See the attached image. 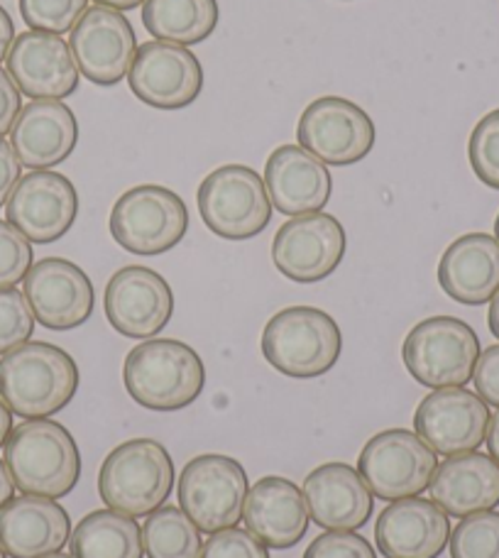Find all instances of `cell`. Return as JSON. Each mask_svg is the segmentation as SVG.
I'll return each instance as SVG.
<instances>
[{"mask_svg":"<svg viewBox=\"0 0 499 558\" xmlns=\"http://www.w3.org/2000/svg\"><path fill=\"white\" fill-rule=\"evenodd\" d=\"M143 546L147 558H202L198 526L177 507H159L147 514L143 526Z\"/></svg>","mask_w":499,"mask_h":558,"instance_id":"obj_30","label":"cell"},{"mask_svg":"<svg viewBox=\"0 0 499 558\" xmlns=\"http://www.w3.org/2000/svg\"><path fill=\"white\" fill-rule=\"evenodd\" d=\"M5 216L29 243H54L72 231L78 216V194L64 174L33 169L20 177L5 204Z\"/></svg>","mask_w":499,"mask_h":558,"instance_id":"obj_14","label":"cell"},{"mask_svg":"<svg viewBox=\"0 0 499 558\" xmlns=\"http://www.w3.org/2000/svg\"><path fill=\"white\" fill-rule=\"evenodd\" d=\"M143 25L159 43L192 47L214 35L216 0H145Z\"/></svg>","mask_w":499,"mask_h":558,"instance_id":"obj_28","label":"cell"},{"mask_svg":"<svg viewBox=\"0 0 499 558\" xmlns=\"http://www.w3.org/2000/svg\"><path fill=\"white\" fill-rule=\"evenodd\" d=\"M78 367L62 348L45 341L23 343L0 357V397L23 418H47L74 400Z\"/></svg>","mask_w":499,"mask_h":558,"instance_id":"obj_1","label":"cell"},{"mask_svg":"<svg viewBox=\"0 0 499 558\" xmlns=\"http://www.w3.org/2000/svg\"><path fill=\"white\" fill-rule=\"evenodd\" d=\"M13 493H15V483H13V475H10L5 461H0V510L13 500Z\"/></svg>","mask_w":499,"mask_h":558,"instance_id":"obj_42","label":"cell"},{"mask_svg":"<svg viewBox=\"0 0 499 558\" xmlns=\"http://www.w3.org/2000/svg\"><path fill=\"white\" fill-rule=\"evenodd\" d=\"M485 441H487V448H490V456L499 463V412L492 416Z\"/></svg>","mask_w":499,"mask_h":558,"instance_id":"obj_44","label":"cell"},{"mask_svg":"<svg viewBox=\"0 0 499 558\" xmlns=\"http://www.w3.org/2000/svg\"><path fill=\"white\" fill-rule=\"evenodd\" d=\"M15 43V25H13V17H10L8 10L0 5V62L8 57L10 47Z\"/></svg>","mask_w":499,"mask_h":558,"instance_id":"obj_41","label":"cell"},{"mask_svg":"<svg viewBox=\"0 0 499 558\" xmlns=\"http://www.w3.org/2000/svg\"><path fill=\"white\" fill-rule=\"evenodd\" d=\"M492 414L480 395L463 387H443L416 407L414 428L441 456L477 451L485 444Z\"/></svg>","mask_w":499,"mask_h":558,"instance_id":"obj_16","label":"cell"},{"mask_svg":"<svg viewBox=\"0 0 499 558\" xmlns=\"http://www.w3.org/2000/svg\"><path fill=\"white\" fill-rule=\"evenodd\" d=\"M35 331V314L23 292L15 287L0 289V355L15 351Z\"/></svg>","mask_w":499,"mask_h":558,"instance_id":"obj_34","label":"cell"},{"mask_svg":"<svg viewBox=\"0 0 499 558\" xmlns=\"http://www.w3.org/2000/svg\"><path fill=\"white\" fill-rule=\"evenodd\" d=\"M438 284L458 304L483 306L499 292V241L490 233H467L446 247Z\"/></svg>","mask_w":499,"mask_h":558,"instance_id":"obj_26","label":"cell"},{"mask_svg":"<svg viewBox=\"0 0 499 558\" xmlns=\"http://www.w3.org/2000/svg\"><path fill=\"white\" fill-rule=\"evenodd\" d=\"M202 558H269V551L255 534L228 526L211 534V539L204 544Z\"/></svg>","mask_w":499,"mask_h":558,"instance_id":"obj_36","label":"cell"},{"mask_svg":"<svg viewBox=\"0 0 499 558\" xmlns=\"http://www.w3.org/2000/svg\"><path fill=\"white\" fill-rule=\"evenodd\" d=\"M42 558H76V556H66V554H47V556H42Z\"/></svg>","mask_w":499,"mask_h":558,"instance_id":"obj_47","label":"cell"},{"mask_svg":"<svg viewBox=\"0 0 499 558\" xmlns=\"http://www.w3.org/2000/svg\"><path fill=\"white\" fill-rule=\"evenodd\" d=\"M20 169H23V165H20L13 145L0 137V208L8 204L10 194H13V189L17 186Z\"/></svg>","mask_w":499,"mask_h":558,"instance_id":"obj_40","label":"cell"},{"mask_svg":"<svg viewBox=\"0 0 499 558\" xmlns=\"http://www.w3.org/2000/svg\"><path fill=\"white\" fill-rule=\"evenodd\" d=\"M348 247L345 231L328 214L294 216L279 228L272 243L275 267L299 284L321 282L338 270Z\"/></svg>","mask_w":499,"mask_h":558,"instance_id":"obj_13","label":"cell"},{"mask_svg":"<svg viewBox=\"0 0 499 558\" xmlns=\"http://www.w3.org/2000/svg\"><path fill=\"white\" fill-rule=\"evenodd\" d=\"M243 522L269 549H289L306 536L308 507L304 493L279 475H267L247 490Z\"/></svg>","mask_w":499,"mask_h":558,"instance_id":"obj_23","label":"cell"},{"mask_svg":"<svg viewBox=\"0 0 499 558\" xmlns=\"http://www.w3.org/2000/svg\"><path fill=\"white\" fill-rule=\"evenodd\" d=\"M343 351L341 328L321 308L289 306L269 318L263 331L267 363L294 380L326 375Z\"/></svg>","mask_w":499,"mask_h":558,"instance_id":"obj_5","label":"cell"},{"mask_svg":"<svg viewBox=\"0 0 499 558\" xmlns=\"http://www.w3.org/2000/svg\"><path fill=\"white\" fill-rule=\"evenodd\" d=\"M471 155V167L475 177L485 186L497 189L499 192V108L487 113L480 123L475 125L467 145Z\"/></svg>","mask_w":499,"mask_h":558,"instance_id":"obj_33","label":"cell"},{"mask_svg":"<svg viewBox=\"0 0 499 558\" xmlns=\"http://www.w3.org/2000/svg\"><path fill=\"white\" fill-rule=\"evenodd\" d=\"M76 558H143V532L135 517L115 510H96L86 514L69 536Z\"/></svg>","mask_w":499,"mask_h":558,"instance_id":"obj_29","label":"cell"},{"mask_svg":"<svg viewBox=\"0 0 499 558\" xmlns=\"http://www.w3.org/2000/svg\"><path fill=\"white\" fill-rule=\"evenodd\" d=\"M188 231V211L172 189L143 184L118 198L111 211V233L133 255H162L182 243Z\"/></svg>","mask_w":499,"mask_h":558,"instance_id":"obj_9","label":"cell"},{"mask_svg":"<svg viewBox=\"0 0 499 558\" xmlns=\"http://www.w3.org/2000/svg\"><path fill=\"white\" fill-rule=\"evenodd\" d=\"M473 380L477 395L499 410V343L485 348L480 357H477Z\"/></svg>","mask_w":499,"mask_h":558,"instance_id":"obj_38","label":"cell"},{"mask_svg":"<svg viewBox=\"0 0 499 558\" xmlns=\"http://www.w3.org/2000/svg\"><path fill=\"white\" fill-rule=\"evenodd\" d=\"M304 558H377L375 549L361 534L328 532L308 544Z\"/></svg>","mask_w":499,"mask_h":558,"instance_id":"obj_37","label":"cell"},{"mask_svg":"<svg viewBox=\"0 0 499 558\" xmlns=\"http://www.w3.org/2000/svg\"><path fill=\"white\" fill-rule=\"evenodd\" d=\"M123 380L133 402L145 410L177 412L204 392L206 367L192 345L174 338H149L127 353Z\"/></svg>","mask_w":499,"mask_h":558,"instance_id":"obj_3","label":"cell"},{"mask_svg":"<svg viewBox=\"0 0 499 558\" xmlns=\"http://www.w3.org/2000/svg\"><path fill=\"white\" fill-rule=\"evenodd\" d=\"M0 558H8V554H5V549H3V544H0Z\"/></svg>","mask_w":499,"mask_h":558,"instance_id":"obj_49","label":"cell"},{"mask_svg":"<svg viewBox=\"0 0 499 558\" xmlns=\"http://www.w3.org/2000/svg\"><path fill=\"white\" fill-rule=\"evenodd\" d=\"M375 539L387 558H438L451 542V522L434 500L404 497L379 514Z\"/></svg>","mask_w":499,"mask_h":558,"instance_id":"obj_20","label":"cell"},{"mask_svg":"<svg viewBox=\"0 0 499 558\" xmlns=\"http://www.w3.org/2000/svg\"><path fill=\"white\" fill-rule=\"evenodd\" d=\"M127 84L139 101L159 111H182L204 88V69L188 47L145 43L137 47Z\"/></svg>","mask_w":499,"mask_h":558,"instance_id":"obj_12","label":"cell"},{"mask_svg":"<svg viewBox=\"0 0 499 558\" xmlns=\"http://www.w3.org/2000/svg\"><path fill=\"white\" fill-rule=\"evenodd\" d=\"M431 500L448 517H467L499 505V463L485 453L451 456L436 468Z\"/></svg>","mask_w":499,"mask_h":558,"instance_id":"obj_27","label":"cell"},{"mask_svg":"<svg viewBox=\"0 0 499 558\" xmlns=\"http://www.w3.org/2000/svg\"><path fill=\"white\" fill-rule=\"evenodd\" d=\"M269 202L284 216L318 214L333 192L328 167L299 145H282L265 165Z\"/></svg>","mask_w":499,"mask_h":558,"instance_id":"obj_22","label":"cell"},{"mask_svg":"<svg viewBox=\"0 0 499 558\" xmlns=\"http://www.w3.org/2000/svg\"><path fill=\"white\" fill-rule=\"evenodd\" d=\"M86 10L88 0H20V15L37 33H72Z\"/></svg>","mask_w":499,"mask_h":558,"instance_id":"obj_32","label":"cell"},{"mask_svg":"<svg viewBox=\"0 0 499 558\" xmlns=\"http://www.w3.org/2000/svg\"><path fill=\"white\" fill-rule=\"evenodd\" d=\"M299 147L331 167L365 159L375 147V123L361 106L341 96H321L306 106L296 128Z\"/></svg>","mask_w":499,"mask_h":558,"instance_id":"obj_11","label":"cell"},{"mask_svg":"<svg viewBox=\"0 0 499 558\" xmlns=\"http://www.w3.org/2000/svg\"><path fill=\"white\" fill-rule=\"evenodd\" d=\"M198 214L218 238L249 241L272 221V202L265 179L253 167L226 165L198 186Z\"/></svg>","mask_w":499,"mask_h":558,"instance_id":"obj_7","label":"cell"},{"mask_svg":"<svg viewBox=\"0 0 499 558\" xmlns=\"http://www.w3.org/2000/svg\"><path fill=\"white\" fill-rule=\"evenodd\" d=\"M438 468L436 451L414 432L387 428L365 444L357 473L379 500H404L424 493Z\"/></svg>","mask_w":499,"mask_h":558,"instance_id":"obj_10","label":"cell"},{"mask_svg":"<svg viewBox=\"0 0 499 558\" xmlns=\"http://www.w3.org/2000/svg\"><path fill=\"white\" fill-rule=\"evenodd\" d=\"M174 294L167 279L149 267L130 265L106 287V316L127 338H155L172 322Z\"/></svg>","mask_w":499,"mask_h":558,"instance_id":"obj_19","label":"cell"},{"mask_svg":"<svg viewBox=\"0 0 499 558\" xmlns=\"http://www.w3.org/2000/svg\"><path fill=\"white\" fill-rule=\"evenodd\" d=\"M5 64L20 94L33 101H62L76 92L82 78L72 47L64 43L62 35L37 33V29H27L15 37Z\"/></svg>","mask_w":499,"mask_h":558,"instance_id":"obj_18","label":"cell"},{"mask_svg":"<svg viewBox=\"0 0 499 558\" xmlns=\"http://www.w3.org/2000/svg\"><path fill=\"white\" fill-rule=\"evenodd\" d=\"M20 111H23V96H20V88L15 86L13 78L0 69V137L13 131Z\"/></svg>","mask_w":499,"mask_h":558,"instance_id":"obj_39","label":"cell"},{"mask_svg":"<svg viewBox=\"0 0 499 558\" xmlns=\"http://www.w3.org/2000/svg\"><path fill=\"white\" fill-rule=\"evenodd\" d=\"M96 5H104V8H113V10H135L145 3V0H94Z\"/></svg>","mask_w":499,"mask_h":558,"instance_id":"obj_45","label":"cell"},{"mask_svg":"<svg viewBox=\"0 0 499 558\" xmlns=\"http://www.w3.org/2000/svg\"><path fill=\"white\" fill-rule=\"evenodd\" d=\"M453 558H499V512L467 514L451 534Z\"/></svg>","mask_w":499,"mask_h":558,"instance_id":"obj_31","label":"cell"},{"mask_svg":"<svg viewBox=\"0 0 499 558\" xmlns=\"http://www.w3.org/2000/svg\"><path fill=\"white\" fill-rule=\"evenodd\" d=\"M78 143V123L72 108L62 101H33L20 111L10 131L20 165L49 169L62 165Z\"/></svg>","mask_w":499,"mask_h":558,"instance_id":"obj_25","label":"cell"},{"mask_svg":"<svg viewBox=\"0 0 499 558\" xmlns=\"http://www.w3.org/2000/svg\"><path fill=\"white\" fill-rule=\"evenodd\" d=\"M72 536L62 505L49 497L23 495L0 510V544L10 558H42L57 554Z\"/></svg>","mask_w":499,"mask_h":558,"instance_id":"obj_24","label":"cell"},{"mask_svg":"<svg viewBox=\"0 0 499 558\" xmlns=\"http://www.w3.org/2000/svg\"><path fill=\"white\" fill-rule=\"evenodd\" d=\"M33 267V245L8 221H0V289L15 287Z\"/></svg>","mask_w":499,"mask_h":558,"instance_id":"obj_35","label":"cell"},{"mask_svg":"<svg viewBox=\"0 0 499 558\" xmlns=\"http://www.w3.org/2000/svg\"><path fill=\"white\" fill-rule=\"evenodd\" d=\"M10 434H13V412H10V407L0 397V448L5 446Z\"/></svg>","mask_w":499,"mask_h":558,"instance_id":"obj_43","label":"cell"},{"mask_svg":"<svg viewBox=\"0 0 499 558\" xmlns=\"http://www.w3.org/2000/svg\"><path fill=\"white\" fill-rule=\"evenodd\" d=\"M480 338L455 316H431L418 322L402 345V361L418 385L443 390L473 380Z\"/></svg>","mask_w":499,"mask_h":558,"instance_id":"obj_6","label":"cell"},{"mask_svg":"<svg viewBox=\"0 0 499 558\" xmlns=\"http://www.w3.org/2000/svg\"><path fill=\"white\" fill-rule=\"evenodd\" d=\"M69 47L82 76L98 86H115L137 54V37L121 10L94 5L74 25Z\"/></svg>","mask_w":499,"mask_h":558,"instance_id":"obj_15","label":"cell"},{"mask_svg":"<svg viewBox=\"0 0 499 558\" xmlns=\"http://www.w3.org/2000/svg\"><path fill=\"white\" fill-rule=\"evenodd\" d=\"M495 233H497V241H499V216H497V221H495Z\"/></svg>","mask_w":499,"mask_h":558,"instance_id":"obj_48","label":"cell"},{"mask_svg":"<svg viewBox=\"0 0 499 558\" xmlns=\"http://www.w3.org/2000/svg\"><path fill=\"white\" fill-rule=\"evenodd\" d=\"M304 500L312 520L328 532L361 530L373 517V493L348 463H324L306 475Z\"/></svg>","mask_w":499,"mask_h":558,"instance_id":"obj_21","label":"cell"},{"mask_svg":"<svg viewBox=\"0 0 499 558\" xmlns=\"http://www.w3.org/2000/svg\"><path fill=\"white\" fill-rule=\"evenodd\" d=\"M5 465L23 495L59 500L82 477V453L69 428L49 418H27L5 441Z\"/></svg>","mask_w":499,"mask_h":558,"instance_id":"obj_2","label":"cell"},{"mask_svg":"<svg viewBox=\"0 0 499 558\" xmlns=\"http://www.w3.org/2000/svg\"><path fill=\"white\" fill-rule=\"evenodd\" d=\"M487 322H490V331L495 338H499V292L492 296V304H490V316H487Z\"/></svg>","mask_w":499,"mask_h":558,"instance_id":"obj_46","label":"cell"},{"mask_svg":"<svg viewBox=\"0 0 499 558\" xmlns=\"http://www.w3.org/2000/svg\"><path fill=\"white\" fill-rule=\"evenodd\" d=\"M245 468L231 456L206 453L188 461L179 477V505L198 532L216 534L243 520Z\"/></svg>","mask_w":499,"mask_h":558,"instance_id":"obj_8","label":"cell"},{"mask_svg":"<svg viewBox=\"0 0 499 558\" xmlns=\"http://www.w3.org/2000/svg\"><path fill=\"white\" fill-rule=\"evenodd\" d=\"M174 487V461L153 438H133L106 456L98 473V493L108 505L127 517H147L165 505Z\"/></svg>","mask_w":499,"mask_h":558,"instance_id":"obj_4","label":"cell"},{"mask_svg":"<svg viewBox=\"0 0 499 558\" xmlns=\"http://www.w3.org/2000/svg\"><path fill=\"white\" fill-rule=\"evenodd\" d=\"M25 299L39 324L49 331H72L94 314L96 292L82 267L64 257H45L29 267Z\"/></svg>","mask_w":499,"mask_h":558,"instance_id":"obj_17","label":"cell"}]
</instances>
